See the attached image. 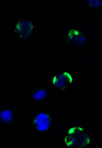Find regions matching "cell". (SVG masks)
<instances>
[{
  "label": "cell",
  "mask_w": 102,
  "mask_h": 148,
  "mask_svg": "<svg viewBox=\"0 0 102 148\" xmlns=\"http://www.w3.org/2000/svg\"><path fill=\"white\" fill-rule=\"evenodd\" d=\"M88 5L92 7H97L100 4L101 0H88Z\"/></svg>",
  "instance_id": "obj_3"
},
{
  "label": "cell",
  "mask_w": 102,
  "mask_h": 148,
  "mask_svg": "<svg viewBox=\"0 0 102 148\" xmlns=\"http://www.w3.org/2000/svg\"><path fill=\"white\" fill-rule=\"evenodd\" d=\"M32 28V25L30 21H20L16 24L15 30L17 35L23 38L30 34Z\"/></svg>",
  "instance_id": "obj_1"
},
{
  "label": "cell",
  "mask_w": 102,
  "mask_h": 148,
  "mask_svg": "<svg viewBox=\"0 0 102 148\" xmlns=\"http://www.w3.org/2000/svg\"><path fill=\"white\" fill-rule=\"evenodd\" d=\"M0 117L4 122H9L12 120L13 116L12 112L10 111L5 110L0 113Z\"/></svg>",
  "instance_id": "obj_2"
}]
</instances>
